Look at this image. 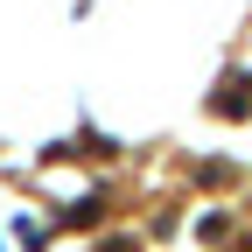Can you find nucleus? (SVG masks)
Masks as SVG:
<instances>
[{"label": "nucleus", "instance_id": "nucleus-1", "mask_svg": "<svg viewBox=\"0 0 252 252\" xmlns=\"http://www.w3.org/2000/svg\"><path fill=\"white\" fill-rule=\"evenodd\" d=\"M196 238H210V245H217V238H231V217H224V210H210L203 224H196Z\"/></svg>", "mask_w": 252, "mask_h": 252}, {"label": "nucleus", "instance_id": "nucleus-2", "mask_svg": "<svg viewBox=\"0 0 252 252\" xmlns=\"http://www.w3.org/2000/svg\"><path fill=\"white\" fill-rule=\"evenodd\" d=\"M14 231H21V245H28V252H42V245H49V231L35 224V217H14Z\"/></svg>", "mask_w": 252, "mask_h": 252}, {"label": "nucleus", "instance_id": "nucleus-3", "mask_svg": "<svg viewBox=\"0 0 252 252\" xmlns=\"http://www.w3.org/2000/svg\"><path fill=\"white\" fill-rule=\"evenodd\" d=\"M231 175H238L231 161H203V175H196V182H203V189H217V182H231Z\"/></svg>", "mask_w": 252, "mask_h": 252}, {"label": "nucleus", "instance_id": "nucleus-4", "mask_svg": "<svg viewBox=\"0 0 252 252\" xmlns=\"http://www.w3.org/2000/svg\"><path fill=\"white\" fill-rule=\"evenodd\" d=\"M98 252H133V238H112V245H98Z\"/></svg>", "mask_w": 252, "mask_h": 252}]
</instances>
